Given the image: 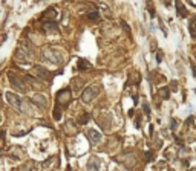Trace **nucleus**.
Returning <instances> with one entry per match:
<instances>
[{
  "label": "nucleus",
  "mask_w": 196,
  "mask_h": 171,
  "mask_svg": "<svg viewBox=\"0 0 196 171\" xmlns=\"http://www.w3.org/2000/svg\"><path fill=\"white\" fill-rule=\"evenodd\" d=\"M71 101V90L66 87V89H61L57 92V98H55V109H54V113H52V116H54V119L58 121L61 118V112L64 107H68V104Z\"/></svg>",
  "instance_id": "f257e3e1"
},
{
  "label": "nucleus",
  "mask_w": 196,
  "mask_h": 171,
  "mask_svg": "<svg viewBox=\"0 0 196 171\" xmlns=\"http://www.w3.org/2000/svg\"><path fill=\"white\" fill-rule=\"evenodd\" d=\"M100 92H101V89L98 87V86H90V87H86L84 89V92L81 93V101L84 102V104H89L92 99H95L98 95H100Z\"/></svg>",
  "instance_id": "f03ea898"
},
{
  "label": "nucleus",
  "mask_w": 196,
  "mask_h": 171,
  "mask_svg": "<svg viewBox=\"0 0 196 171\" xmlns=\"http://www.w3.org/2000/svg\"><path fill=\"white\" fill-rule=\"evenodd\" d=\"M8 78H9V83H11L12 87L17 89L19 92H22V93H25V92H26V84L23 83V80H22L19 75H16L14 72H9Z\"/></svg>",
  "instance_id": "7ed1b4c3"
},
{
  "label": "nucleus",
  "mask_w": 196,
  "mask_h": 171,
  "mask_svg": "<svg viewBox=\"0 0 196 171\" xmlns=\"http://www.w3.org/2000/svg\"><path fill=\"white\" fill-rule=\"evenodd\" d=\"M5 98L8 99V102L11 104L12 107H16V109H17V110H20V112H25L23 99H22L19 95H16V93H11V92H8V93L5 95Z\"/></svg>",
  "instance_id": "20e7f679"
},
{
  "label": "nucleus",
  "mask_w": 196,
  "mask_h": 171,
  "mask_svg": "<svg viewBox=\"0 0 196 171\" xmlns=\"http://www.w3.org/2000/svg\"><path fill=\"white\" fill-rule=\"evenodd\" d=\"M16 60L20 61V64H28V61L31 60V52L26 49H19L16 54Z\"/></svg>",
  "instance_id": "39448f33"
},
{
  "label": "nucleus",
  "mask_w": 196,
  "mask_h": 171,
  "mask_svg": "<svg viewBox=\"0 0 196 171\" xmlns=\"http://www.w3.org/2000/svg\"><path fill=\"white\" fill-rule=\"evenodd\" d=\"M34 72L38 73V75H37L38 78H42V80H46V81H51L52 78H54V75H52L51 72H48L45 67H42V66H35V67H34Z\"/></svg>",
  "instance_id": "423d86ee"
},
{
  "label": "nucleus",
  "mask_w": 196,
  "mask_h": 171,
  "mask_svg": "<svg viewBox=\"0 0 196 171\" xmlns=\"http://www.w3.org/2000/svg\"><path fill=\"white\" fill-rule=\"evenodd\" d=\"M32 102L35 104V106L38 107V109H45L46 107V96H43V95H35L34 98H32Z\"/></svg>",
  "instance_id": "0eeeda50"
},
{
  "label": "nucleus",
  "mask_w": 196,
  "mask_h": 171,
  "mask_svg": "<svg viewBox=\"0 0 196 171\" xmlns=\"http://www.w3.org/2000/svg\"><path fill=\"white\" fill-rule=\"evenodd\" d=\"M176 5V11H178V14H179V17H182V19H186L187 17V14H189V11H187V8L184 6V3L181 2V0H178V2L175 3Z\"/></svg>",
  "instance_id": "6e6552de"
},
{
  "label": "nucleus",
  "mask_w": 196,
  "mask_h": 171,
  "mask_svg": "<svg viewBox=\"0 0 196 171\" xmlns=\"http://www.w3.org/2000/svg\"><path fill=\"white\" fill-rule=\"evenodd\" d=\"M57 19V11L55 9H52V8H49L45 14H43V19H42V21H48V20H55Z\"/></svg>",
  "instance_id": "1a4fd4ad"
},
{
  "label": "nucleus",
  "mask_w": 196,
  "mask_h": 171,
  "mask_svg": "<svg viewBox=\"0 0 196 171\" xmlns=\"http://www.w3.org/2000/svg\"><path fill=\"white\" fill-rule=\"evenodd\" d=\"M87 136H89V139H90V142H92V144H98L101 141L100 133H98V131H95V130H89L87 131Z\"/></svg>",
  "instance_id": "9d476101"
},
{
  "label": "nucleus",
  "mask_w": 196,
  "mask_h": 171,
  "mask_svg": "<svg viewBox=\"0 0 196 171\" xmlns=\"http://www.w3.org/2000/svg\"><path fill=\"white\" fill-rule=\"evenodd\" d=\"M100 168V159L98 157H90L89 162H87V170H98Z\"/></svg>",
  "instance_id": "9b49d317"
},
{
  "label": "nucleus",
  "mask_w": 196,
  "mask_h": 171,
  "mask_svg": "<svg viewBox=\"0 0 196 171\" xmlns=\"http://www.w3.org/2000/svg\"><path fill=\"white\" fill-rule=\"evenodd\" d=\"M90 67H92V64L87 63L86 60H78V69H80V70H87Z\"/></svg>",
  "instance_id": "f8f14e48"
},
{
  "label": "nucleus",
  "mask_w": 196,
  "mask_h": 171,
  "mask_svg": "<svg viewBox=\"0 0 196 171\" xmlns=\"http://www.w3.org/2000/svg\"><path fill=\"white\" fill-rule=\"evenodd\" d=\"M159 96L162 99H168V96H170V90H168V87H161L159 89Z\"/></svg>",
  "instance_id": "ddd939ff"
},
{
  "label": "nucleus",
  "mask_w": 196,
  "mask_h": 171,
  "mask_svg": "<svg viewBox=\"0 0 196 171\" xmlns=\"http://www.w3.org/2000/svg\"><path fill=\"white\" fill-rule=\"evenodd\" d=\"M189 31H190V35H192L193 38H196V20H192V21H190Z\"/></svg>",
  "instance_id": "4468645a"
},
{
  "label": "nucleus",
  "mask_w": 196,
  "mask_h": 171,
  "mask_svg": "<svg viewBox=\"0 0 196 171\" xmlns=\"http://www.w3.org/2000/svg\"><path fill=\"white\" fill-rule=\"evenodd\" d=\"M146 5H147V9H149V12H150V16H152V17H155L156 11H155V6L152 5V0H147V2H146Z\"/></svg>",
  "instance_id": "2eb2a0df"
},
{
  "label": "nucleus",
  "mask_w": 196,
  "mask_h": 171,
  "mask_svg": "<svg viewBox=\"0 0 196 171\" xmlns=\"http://www.w3.org/2000/svg\"><path fill=\"white\" fill-rule=\"evenodd\" d=\"M89 118H90V115L89 113H83V116H80V118H78V124H86L87 121H89Z\"/></svg>",
  "instance_id": "dca6fc26"
},
{
  "label": "nucleus",
  "mask_w": 196,
  "mask_h": 171,
  "mask_svg": "<svg viewBox=\"0 0 196 171\" xmlns=\"http://www.w3.org/2000/svg\"><path fill=\"white\" fill-rule=\"evenodd\" d=\"M153 157H155V154L152 151H146V162H152Z\"/></svg>",
  "instance_id": "f3484780"
},
{
  "label": "nucleus",
  "mask_w": 196,
  "mask_h": 171,
  "mask_svg": "<svg viewBox=\"0 0 196 171\" xmlns=\"http://www.w3.org/2000/svg\"><path fill=\"white\" fill-rule=\"evenodd\" d=\"M89 19H90V20H98V19H100L98 12H90V14H89Z\"/></svg>",
  "instance_id": "a211bd4d"
},
{
  "label": "nucleus",
  "mask_w": 196,
  "mask_h": 171,
  "mask_svg": "<svg viewBox=\"0 0 196 171\" xmlns=\"http://www.w3.org/2000/svg\"><path fill=\"white\" fill-rule=\"evenodd\" d=\"M156 61H158V63H161V61H162V52H161V50L156 52Z\"/></svg>",
  "instance_id": "6ab92c4d"
},
{
  "label": "nucleus",
  "mask_w": 196,
  "mask_h": 171,
  "mask_svg": "<svg viewBox=\"0 0 196 171\" xmlns=\"http://www.w3.org/2000/svg\"><path fill=\"white\" fill-rule=\"evenodd\" d=\"M190 66H192V69H193V75L196 76V66H195V64H193L192 61H190Z\"/></svg>",
  "instance_id": "aec40b11"
},
{
  "label": "nucleus",
  "mask_w": 196,
  "mask_h": 171,
  "mask_svg": "<svg viewBox=\"0 0 196 171\" xmlns=\"http://www.w3.org/2000/svg\"><path fill=\"white\" fill-rule=\"evenodd\" d=\"M176 86H178V83H176V81H173V83H172V90H178V87H176Z\"/></svg>",
  "instance_id": "412c9836"
},
{
  "label": "nucleus",
  "mask_w": 196,
  "mask_h": 171,
  "mask_svg": "<svg viewBox=\"0 0 196 171\" xmlns=\"http://www.w3.org/2000/svg\"><path fill=\"white\" fill-rule=\"evenodd\" d=\"M144 110H146V115H149V113H150V109H149L147 104H144Z\"/></svg>",
  "instance_id": "4be33fe9"
},
{
  "label": "nucleus",
  "mask_w": 196,
  "mask_h": 171,
  "mask_svg": "<svg viewBox=\"0 0 196 171\" xmlns=\"http://www.w3.org/2000/svg\"><path fill=\"white\" fill-rule=\"evenodd\" d=\"M176 128V122H175V119L172 121V130H175Z\"/></svg>",
  "instance_id": "5701e85b"
},
{
  "label": "nucleus",
  "mask_w": 196,
  "mask_h": 171,
  "mask_svg": "<svg viewBox=\"0 0 196 171\" xmlns=\"http://www.w3.org/2000/svg\"><path fill=\"white\" fill-rule=\"evenodd\" d=\"M164 5H165V6H168V5H170V0H164Z\"/></svg>",
  "instance_id": "b1692460"
}]
</instances>
